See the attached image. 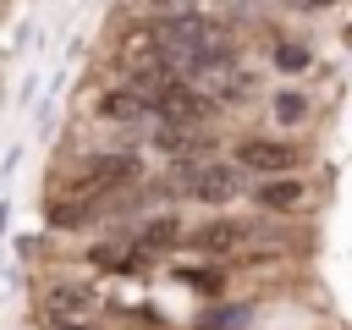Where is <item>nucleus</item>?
<instances>
[{
	"label": "nucleus",
	"mask_w": 352,
	"mask_h": 330,
	"mask_svg": "<svg viewBox=\"0 0 352 330\" xmlns=\"http://www.w3.org/2000/svg\"><path fill=\"white\" fill-rule=\"evenodd\" d=\"M44 314H50V324H88L99 314V286L94 280H55V286H44Z\"/></svg>",
	"instance_id": "obj_1"
},
{
	"label": "nucleus",
	"mask_w": 352,
	"mask_h": 330,
	"mask_svg": "<svg viewBox=\"0 0 352 330\" xmlns=\"http://www.w3.org/2000/svg\"><path fill=\"white\" fill-rule=\"evenodd\" d=\"M132 182H138V160L132 154H94L77 170L72 192L77 198H99V192H116V187H132Z\"/></svg>",
	"instance_id": "obj_2"
},
{
	"label": "nucleus",
	"mask_w": 352,
	"mask_h": 330,
	"mask_svg": "<svg viewBox=\"0 0 352 330\" xmlns=\"http://www.w3.org/2000/svg\"><path fill=\"white\" fill-rule=\"evenodd\" d=\"M236 165H242V170H258V176H280V170H297V165H302V148H297V143L248 138V143H236Z\"/></svg>",
	"instance_id": "obj_3"
},
{
	"label": "nucleus",
	"mask_w": 352,
	"mask_h": 330,
	"mask_svg": "<svg viewBox=\"0 0 352 330\" xmlns=\"http://www.w3.org/2000/svg\"><path fill=\"white\" fill-rule=\"evenodd\" d=\"M236 187H242L236 165H198V170H187V192L204 198V204H226V198H236Z\"/></svg>",
	"instance_id": "obj_4"
},
{
	"label": "nucleus",
	"mask_w": 352,
	"mask_h": 330,
	"mask_svg": "<svg viewBox=\"0 0 352 330\" xmlns=\"http://www.w3.org/2000/svg\"><path fill=\"white\" fill-rule=\"evenodd\" d=\"M253 198H258V209H275V214H297V209H308V182H297L292 170H280L275 182L253 187Z\"/></svg>",
	"instance_id": "obj_5"
},
{
	"label": "nucleus",
	"mask_w": 352,
	"mask_h": 330,
	"mask_svg": "<svg viewBox=\"0 0 352 330\" xmlns=\"http://www.w3.org/2000/svg\"><path fill=\"white\" fill-rule=\"evenodd\" d=\"M110 121H143V116H154V94L148 88H116V94H104V104H99Z\"/></svg>",
	"instance_id": "obj_6"
},
{
	"label": "nucleus",
	"mask_w": 352,
	"mask_h": 330,
	"mask_svg": "<svg viewBox=\"0 0 352 330\" xmlns=\"http://www.w3.org/2000/svg\"><path fill=\"white\" fill-rule=\"evenodd\" d=\"M182 236H187V226H182L176 214H160V220H148V226L138 231V248H143V253H165V248H176Z\"/></svg>",
	"instance_id": "obj_7"
},
{
	"label": "nucleus",
	"mask_w": 352,
	"mask_h": 330,
	"mask_svg": "<svg viewBox=\"0 0 352 330\" xmlns=\"http://www.w3.org/2000/svg\"><path fill=\"white\" fill-rule=\"evenodd\" d=\"M236 242H242V226H231V220H214V226L192 231V248H204V253H231Z\"/></svg>",
	"instance_id": "obj_8"
},
{
	"label": "nucleus",
	"mask_w": 352,
	"mask_h": 330,
	"mask_svg": "<svg viewBox=\"0 0 352 330\" xmlns=\"http://www.w3.org/2000/svg\"><path fill=\"white\" fill-rule=\"evenodd\" d=\"M248 302H231V308H214V314H204V330H242L248 324Z\"/></svg>",
	"instance_id": "obj_9"
},
{
	"label": "nucleus",
	"mask_w": 352,
	"mask_h": 330,
	"mask_svg": "<svg viewBox=\"0 0 352 330\" xmlns=\"http://www.w3.org/2000/svg\"><path fill=\"white\" fill-rule=\"evenodd\" d=\"M275 116H280V121H286V126H292V121H302V116H308V99H302V94H292V88H286V94H275Z\"/></svg>",
	"instance_id": "obj_10"
},
{
	"label": "nucleus",
	"mask_w": 352,
	"mask_h": 330,
	"mask_svg": "<svg viewBox=\"0 0 352 330\" xmlns=\"http://www.w3.org/2000/svg\"><path fill=\"white\" fill-rule=\"evenodd\" d=\"M275 60H280V72H302V66H308V50H302V44H280Z\"/></svg>",
	"instance_id": "obj_11"
},
{
	"label": "nucleus",
	"mask_w": 352,
	"mask_h": 330,
	"mask_svg": "<svg viewBox=\"0 0 352 330\" xmlns=\"http://www.w3.org/2000/svg\"><path fill=\"white\" fill-rule=\"evenodd\" d=\"M148 6H165V11H187V0H148Z\"/></svg>",
	"instance_id": "obj_12"
},
{
	"label": "nucleus",
	"mask_w": 352,
	"mask_h": 330,
	"mask_svg": "<svg viewBox=\"0 0 352 330\" xmlns=\"http://www.w3.org/2000/svg\"><path fill=\"white\" fill-rule=\"evenodd\" d=\"M319 6H324V0H319Z\"/></svg>",
	"instance_id": "obj_13"
}]
</instances>
